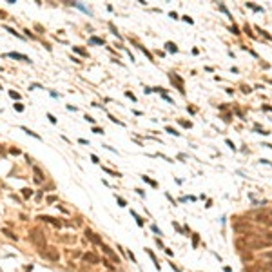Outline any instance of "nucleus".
Wrapping results in <instances>:
<instances>
[{
    "label": "nucleus",
    "mask_w": 272,
    "mask_h": 272,
    "mask_svg": "<svg viewBox=\"0 0 272 272\" xmlns=\"http://www.w3.org/2000/svg\"><path fill=\"white\" fill-rule=\"evenodd\" d=\"M263 238H265V243H267V245H272V232H267Z\"/></svg>",
    "instance_id": "nucleus-11"
},
{
    "label": "nucleus",
    "mask_w": 272,
    "mask_h": 272,
    "mask_svg": "<svg viewBox=\"0 0 272 272\" xmlns=\"http://www.w3.org/2000/svg\"><path fill=\"white\" fill-rule=\"evenodd\" d=\"M85 238H89V240H91L93 243H96V245H102V238H100L98 234H94L93 230H85Z\"/></svg>",
    "instance_id": "nucleus-6"
},
{
    "label": "nucleus",
    "mask_w": 272,
    "mask_h": 272,
    "mask_svg": "<svg viewBox=\"0 0 272 272\" xmlns=\"http://www.w3.org/2000/svg\"><path fill=\"white\" fill-rule=\"evenodd\" d=\"M31 241L35 243V247H38V249H45V236H44V232L40 229H33L31 230Z\"/></svg>",
    "instance_id": "nucleus-2"
},
{
    "label": "nucleus",
    "mask_w": 272,
    "mask_h": 272,
    "mask_svg": "<svg viewBox=\"0 0 272 272\" xmlns=\"http://www.w3.org/2000/svg\"><path fill=\"white\" fill-rule=\"evenodd\" d=\"M9 94H11V96H13V98H20V94H18V93H15V91H11Z\"/></svg>",
    "instance_id": "nucleus-16"
},
{
    "label": "nucleus",
    "mask_w": 272,
    "mask_h": 272,
    "mask_svg": "<svg viewBox=\"0 0 272 272\" xmlns=\"http://www.w3.org/2000/svg\"><path fill=\"white\" fill-rule=\"evenodd\" d=\"M102 263H104V265H105V267H107V269H114V267H113V265H111V263H109L107 260H102Z\"/></svg>",
    "instance_id": "nucleus-15"
},
{
    "label": "nucleus",
    "mask_w": 272,
    "mask_h": 272,
    "mask_svg": "<svg viewBox=\"0 0 272 272\" xmlns=\"http://www.w3.org/2000/svg\"><path fill=\"white\" fill-rule=\"evenodd\" d=\"M91 42H93V44H104V40L98 38V36H91Z\"/></svg>",
    "instance_id": "nucleus-13"
},
{
    "label": "nucleus",
    "mask_w": 272,
    "mask_h": 272,
    "mask_svg": "<svg viewBox=\"0 0 272 272\" xmlns=\"http://www.w3.org/2000/svg\"><path fill=\"white\" fill-rule=\"evenodd\" d=\"M60 240L65 241V243H74V241H76V236H74V234H71V236H62Z\"/></svg>",
    "instance_id": "nucleus-8"
},
{
    "label": "nucleus",
    "mask_w": 272,
    "mask_h": 272,
    "mask_svg": "<svg viewBox=\"0 0 272 272\" xmlns=\"http://www.w3.org/2000/svg\"><path fill=\"white\" fill-rule=\"evenodd\" d=\"M33 171H35V181H36V183H42V181H44V176H42V171H40L38 167H35V169H33Z\"/></svg>",
    "instance_id": "nucleus-7"
},
{
    "label": "nucleus",
    "mask_w": 272,
    "mask_h": 272,
    "mask_svg": "<svg viewBox=\"0 0 272 272\" xmlns=\"http://www.w3.org/2000/svg\"><path fill=\"white\" fill-rule=\"evenodd\" d=\"M38 220H42V221H45V223H51L53 227H58V229L64 225L60 220H56V218H51V216H38Z\"/></svg>",
    "instance_id": "nucleus-4"
},
{
    "label": "nucleus",
    "mask_w": 272,
    "mask_h": 272,
    "mask_svg": "<svg viewBox=\"0 0 272 272\" xmlns=\"http://www.w3.org/2000/svg\"><path fill=\"white\" fill-rule=\"evenodd\" d=\"M167 49L169 51H178V47H176L174 44H167Z\"/></svg>",
    "instance_id": "nucleus-14"
},
{
    "label": "nucleus",
    "mask_w": 272,
    "mask_h": 272,
    "mask_svg": "<svg viewBox=\"0 0 272 272\" xmlns=\"http://www.w3.org/2000/svg\"><path fill=\"white\" fill-rule=\"evenodd\" d=\"M167 131H169V133H171V134H178V133H176V131H174V129H172V127H167Z\"/></svg>",
    "instance_id": "nucleus-18"
},
{
    "label": "nucleus",
    "mask_w": 272,
    "mask_h": 272,
    "mask_svg": "<svg viewBox=\"0 0 272 272\" xmlns=\"http://www.w3.org/2000/svg\"><path fill=\"white\" fill-rule=\"evenodd\" d=\"M11 56L13 58H18V60H24V62H29V58L24 56V54H18V53H11Z\"/></svg>",
    "instance_id": "nucleus-10"
},
{
    "label": "nucleus",
    "mask_w": 272,
    "mask_h": 272,
    "mask_svg": "<svg viewBox=\"0 0 272 272\" xmlns=\"http://www.w3.org/2000/svg\"><path fill=\"white\" fill-rule=\"evenodd\" d=\"M100 247H102V250H104V254H105V256H107V258H109V260H111V261H114V263H120V260H118V256L114 254L113 250H111V249L107 247V245H104V243H102Z\"/></svg>",
    "instance_id": "nucleus-3"
},
{
    "label": "nucleus",
    "mask_w": 272,
    "mask_h": 272,
    "mask_svg": "<svg viewBox=\"0 0 272 272\" xmlns=\"http://www.w3.org/2000/svg\"><path fill=\"white\" fill-rule=\"evenodd\" d=\"M93 133H96V134H102V129H98V127H93Z\"/></svg>",
    "instance_id": "nucleus-17"
},
{
    "label": "nucleus",
    "mask_w": 272,
    "mask_h": 272,
    "mask_svg": "<svg viewBox=\"0 0 272 272\" xmlns=\"http://www.w3.org/2000/svg\"><path fill=\"white\" fill-rule=\"evenodd\" d=\"M2 232H4L5 236H8L9 240H15V241H16V234H13V232H11L9 229H2Z\"/></svg>",
    "instance_id": "nucleus-9"
},
{
    "label": "nucleus",
    "mask_w": 272,
    "mask_h": 272,
    "mask_svg": "<svg viewBox=\"0 0 272 272\" xmlns=\"http://www.w3.org/2000/svg\"><path fill=\"white\" fill-rule=\"evenodd\" d=\"M22 196L24 198H29V196H33V190L31 189H22Z\"/></svg>",
    "instance_id": "nucleus-12"
},
{
    "label": "nucleus",
    "mask_w": 272,
    "mask_h": 272,
    "mask_svg": "<svg viewBox=\"0 0 272 272\" xmlns=\"http://www.w3.org/2000/svg\"><path fill=\"white\" fill-rule=\"evenodd\" d=\"M82 258H84V261H85V263H91V265L100 263V258H98L96 254H94V252H85Z\"/></svg>",
    "instance_id": "nucleus-5"
},
{
    "label": "nucleus",
    "mask_w": 272,
    "mask_h": 272,
    "mask_svg": "<svg viewBox=\"0 0 272 272\" xmlns=\"http://www.w3.org/2000/svg\"><path fill=\"white\" fill-rule=\"evenodd\" d=\"M40 256H42L44 260L51 261V263H56L60 260V254H58V249L56 247H45L44 250H40Z\"/></svg>",
    "instance_id": "nucleus-1"
}]
</instances>
